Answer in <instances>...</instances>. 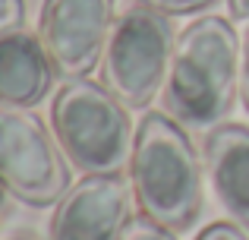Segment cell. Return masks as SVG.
I'll return each instance as SVG.
<instances>
[{
    "mask_svg": "<svg viewBox=\"0 0 249 240\" xmlns=\"http://www.w3.org/2000/svg\"><path fill=\"white\" fill-rule=\"evenodd\" d=\"M3 240H41V237L32 234V231H16V234H10V237H3Z\"/></svg>",
    "mask_w": 249,
    "mask_h": 240,
    "instance_id": "16",
    "label": "cell"
},
{
    "mask_svg": "<svg viewBox=\"0 0 249 240\" xmlns=\"http://www.w3.org/2000/svg\"><path fill=\"white\" fill-rule=\"evenodd\" d=\"M70 161L38 114L0 101V186L25 205H57L70 190Z\"/></svg>",
    "mask_w": 249,
    "mask_h": 240,
    "instance_id": "5",
    "label": "cell"
},
{
    "mask_svg": "<svg viewBox=\"0 0 249 240\" xmlns=\"http://www.w3.org/2000/svg\"><path fill=\"white\" fill-rule=\"evenodd\" d=\"M240 98L249 111V29L240 38Z\"/></svg>",
    "mask_w": 249,
    "mask_h": 240,
    "instance_id": "14",
    "label": "cell"
},
{
    "mask_svg": "<svg viewBox=\"0 0 249 240\" xmlns=\"http://www.w3.org/2000/svg\"><path fill=\"white\" fill-rule=\"evenodd\" d=\"M120 240H180L177 237V231L164 228V224H155L152 218H133V224L126 228V234Z\"/></svg>",
    "mask_w": 249,
    "mask_h": 240,
    "instance_id": "10",
    "label": "cell"
},
{
    "mask_svg": "<svg viewBox=\"0 0 249 240\" xmlns=\"http://www.w3.org/2000/svg\"><path fill=\"white\" fill-rule=\"evenodd\" d=\"M177 32L167 13L152 6H126L110 25L101 54V86L126 108H148L164 89Z\"/></svg>",
    "mask_w": 249,
    "mask_h": 240,
    "instance_id": "4",
    "label": "cell"
},
{
    "mask_svg": "<svg viewBox=\"0 0 249 240\" xmlns=\"http://www.w3.org/2000/svg\"><path fill=\"white\" fill-rule=\"evenodd\" d=\"M133 184L123 174H91L57 199L48 240H120L133 224Z\"/></svg>",
    "mask_w": 249,
    "mask_h": 240,
    "instance_id": "7",
    "label": "cell"
},
{
    "mask_svg": "<svg viewBox=\"0 0 249 240\" xmlns=\"http://www.w3.org/2000/svg\"><path fill=\"white\" fill-rule=\"evenodd\" d=\"M240 95V38L221 16H202L177 35L167 82L161 89L167 117L186 133H214Z\"/></svg>",
    "mask_w": 249,
    "mask_h": 240,
    "instance_id": "1",
    "label": "cell"
},
{
    "mask_svg": "<svg viewBox=\"0 0 249 240\" xmlns=\"http://www.w3.org/2000/svg\"><path fill=\"white\" fill-rule=\"evenodd\" d=\"M25 22V0H0V35L22 29Z\"/></svg>",
    "mask_w": 249,
    "mask_h": 240,
    "instance_id": "12",
    "label": "cell"
},
{
    "mask_svg": "<svg viewBox=\"0 0 249 240\" xmlns=\"http://www.w3.org/2000/svg\"><path fill=\"white\" fill-rule=\"evenodd\" d=\"M117 0H44L38 35L63 79H82L101 63Z\"/></svg>",
    "mask_w": 249,
    "mask_h": 240,
    "instance_id": "6",
    "label": "cell"
},
{
    "mask_svg": "<svg viewBox=\"0 0 249 240\" xmlns=\"http://www.w3.org/2000/svg\"><path fill=\"white\" fill-rule=\"evenodd\" d=\"M51 123L63 158L82 177L129 171L139 129H133L129 108L101 82L67 79L54 95Z\"/></svg>",
    "mask_w": 249,
    "mask_h": 240,
    "instance_id": "3",
    "label": "cell"
},
{
    "mask_svg": "<svg viewBox=\"0 0 249 240\" xmlns=\"http://www.w3.org/2000/svg\"><path fill=\"white\" fill-rule=\"evenodd\" d=\"M196 240H249V237L240 231V224H233V222H214Z\"/></svg>",
    "mask_w": 249,
    "mask_h": 240,
    "instance_id": "13",
    "label": "cell"
},
{
    "mask_svg": "<svg viewBox=\"0 0 249 240\" xmlns=\"http://www.w3.org/2000/svg\"><path fill=\"white\" fill-rule=\"evenodd\" d=\"M139 3L174 16V13H199V10H205V6H214L218 0H139Z\"/></svg>",
    "mask_w": 249,
    "mask_h": 240,
    "instance_id": "11",
    "label": "cell"
},
{
    "mask_svg": "<svg viewBox=\"0 0 249 240\" xmlns=\"http://www.w3.org/2000/svg\"><path fill=\"white\" fill-rule=\"evenodd\" d=\"M202 161L189 133L167 114H145L136 133L129 184L136 205L155 224L189 231L202 215Z\"/></svg>",
    "mask_w": 249,
    "mask_h": 240,
    "instance_id": "2",
    "label": "cell"
},
{
    "mask_svg": "<svg viewBox=\"0 0 249 240\" xmlns=\"http://www.w3.org/2000/svg\"><path fill=\"white\" fill-rule=\"evenodd\" d=\"M205 177L231 222L249 231V127L224 123L208 133Z\"/></svg>",
    "mask_w": 249,
    "mask_h": 240,
    "instance_id": "8",
    "label": "cell"
},
{
    "mask_svg": "<svg viewBox=\"0 0 249 240\" xmlns=\"http://www.w3.org/2000/svg\"><path fill=\"white\" fill-rule=\"evenodd\" d=\"M54 63L41 35L13 29L0 35V101L35 108L54 86Z\"/></svg>",
    "mask_w": 249,
    "mask_h": 240,
    "instance_id": "9",
    "label": "cell"
},
{
    "mask_svg": "<svg viewBox=\"0 0 249 240\" xmlns=\"http://www.w3.org/2000/svg\"><path fill=\"white\" fill-rule=\"evenodd\" d=\"M227 3H231V16L249 19V0H227Z\"/></svg>",
    "mask_w": 249,
    "mask_h": 240,
    "instance_id": "15",
    "label": "cell"
}]
</instances>
